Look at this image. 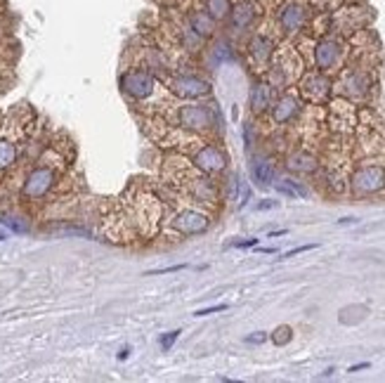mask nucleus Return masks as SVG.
Here are the masks:
<instances>
[{
  "mask_svg": "<svg viewBox=\"0 0 385 383\" xmlns=\"http://www.w3.org/2000/svg\"><path fill=\"white\" fill-rule=\"evenodd\" d=\"M121 88H123V93H128L130 97L144 100L154 93V78L149 76L147 71H128L126 76L121 78Z\"/></svg>",
  "mask_w": 385,
  "mask_h": 383,
  "instance_id": "3",
  "label": "nucleus"
},
{
  "mask_svg": "<svg viewBox=\"0 0 385 383\" xmlns=\"http://www.w3.org/2000/svg\"><path fill=\"white\" fill-rule=\"evenodd\" d=\"M296 114H298V100L291 97V95L281 97L279 102L275 104V111H272V116H275L277 124H286V121H291Z\"/></svg>",
  "mask_w": 385,
  "mask_h": 383,
  "instance_id": "12",
  "label": "nucleus"
},
{
  "mask_svg": "<svg viewBox=\"0 0 385 383\" xmlns=\"http://www.w3.org/2000/svg\"><path fill=\"white\" fill-rule=\"evenodd\" d=\"M265 338H267V336H265L263 332H255L253 336H248V338H246V343H263Z\"/></svg>",
  "mask_w": 385,
  "mask_h": 383,
  "instance_id": "27",
  "label": "nucleus"
},
{
  "mask_svg": "<svg viewBox=\"0 0 385 383\" xmlns=\"http://www.w3.org/2000/svg\"><path fill=\"white\" fill-rule=\"evenodd\" d=\"M340 43L336 38H324L317 43V47H314V62H317L319 69H331L336 67L340 60Z\"/></svg>",
  "mask_w": 385,
  "mask_h": 383,
  "instance_id": "5",
  "label": "nucleus"
},
{
  "mask_svg": "<svg viewBox=\"0 0 385 383\" xmlns=\"http://www.w3.org/2000/svg\"><path fill=\"white\" fill-rule=\"evenodd\" d=\"M173 227L183 234H199L208 227V218L199 211H183L173 220Z\"/></svg>",
  "mask_w": 385,
  "mask_h": 383,
  "instance_id": "6",
  "label": "nucleus"
},
{
  "mask_svg": "<svg viewBox=\"0 0 385 383\" xmlns=\"http://www.w3.org/2000/svg\"><path fill=\"white\" fill-rule=\"evenodd\" d=\"M288 340H291V327H279L275 332V343L277 345H284V343H288Z\"/></svg>",
  "mask_w": 385,
  "mask_h": 383,
  "instance_id": "21",
  "label": "nucleus"
},
{
  "mask_svg": "<svg viewBox=\"0 0 385 383\" xmlns=\"http://www.w3.org/2000/svg\"><path fill=\"white\" fill-rule=\"evenodd\" d=\"M224 163H227V156L218 147H203L199 156H196V166L206 170V173H218V170L224 168Z\"/></svg>",
  "mask_w": 385,
  "mask_h": 383,
  "instance_id": "10",
  "label": "nucleus"
},
{
  "mask_svg": "<svg viewBox=\"0 0 385 383\" xmlns=\"http://www.w3.org/2000/svg\"><path fill=\"white\" fill-rule=\"evenodd\" d=\"M258 244V239H244V242H234L232 246H237V248H248V246H255Z\"/></svg>",
  "mask_w": 385,
  "mask_h": 383,
  "instance_id": "26",
  "label": "nucleus"
},
{
  "mask_svg": "<svg viewBox=\"0 0 385 383\" xmlns=\"http://www.w3.org/2000/svg\"><path fill=\"white\" fill-rule=\"evenodd\" d=\"M272 50H275V43L267 38V36H255V38L250 40V55H253L258 62L270 60Z\"/></svg>",
  "mask_w": 385,
  "mask_h": 383,
  "instance_id": "14",
  "label": "nucleus"
},
{
  "mask_svg": "<svg viewBox=\"0 0 385 383\" xmlns=\"http://www.w3.org/2000/svg\"><path fill=\"white\" fill-rule=\"evenodd\" d=\"M357 218H343V220H338V225H355Z\"/></svg>",
  "mask_w": 385,
  "mask_h": 383,
  "instance_id": "30",
  "label": "nucleus"
},
{
  "mask_svg": "<svg viewBox=\"0 0 385 383\" xmlns=\"http://www.w3.org/2000/svg\"><path fill=\"white\" fill-rule=\"evenodd\" d=\"M187 265H173V268H161V270H149L147 275H163V272H178V270H185Z\"/></svg>",
  "mask_w": 385,
  "mask_h": 383,
  "instance_id": "24",
  "label": "nucleus"
},
{
  "mask_svg": "<svg viewBox=\"0 0 385 383\" xmlns=\"http://www.w3.org/2000/svg\"><path fill=\"white\" fill-rule=\"evenodd\" d=\"M272 104V88L270 85H255L250 90V106L255 111H265Z\"/></svg>",
  "mask_w": 385,
  "mask_h": 383,
  "instance_id": "15",
  "label": "nucleus"
},
{
  "mask_svg": "<svg viewBox=\"0 0 385 383\" xmlns=\"http://www.w3.org/2000/svg\"><path fill=\"white\" fill-rule=\"evenodd\" d=\"M180 121L187 128H196V130H203V128L213 126V116L206 106H185L180 111Z\"/></svg>",
  "mask_w": 385,
  "mask_h": 383,
  "instance_id": "9",
  "label": "nucleus"
},
{
  "mask_svg": "<svg viewBox=\"0 0 385 383\" xmlns=\"http://www.w3.org/2000/svg\"><path fill=\"white\" fill-rule=\"evenodd\" d=\"M310 248H314V244H305V246L291 248L288 253H284V258H293V255H298V253H303V251H310Z\"/></svg>",
  "mask_w": 385,
  "mask_h": 383,
  "instance_id": "25",
  "label": "nucleus"
},
{
  "mask_svg": "<svg viewBox=\"0 0 385 383\" xmlns=\"http://www.w3.org/2000/svg\"><path fill=\"white\" fill-rule=\"evenodd\" d=\"M277 189H279L281 194H286V196H305V194H307L305 187H301L298 183H293V180H281V183H277Z\"/></svg>",
  "mask_w": 385,
  "mask_h": 383,
  "instance_id": "18",
  "label": "nucleus"
},
{
  "mask_svg": "<svg viewBox=\"0 0 385 383\" xmlns=\"http://www.w3.org/2000/svg\"><path fill=\"white\" fill-rule=\"evenodd\" d=\"M17 159V145L12 140H0V170L10 168Z\"/></svg>",
  "mask_w": 385,
  "mask_h": 383,
  "instance_id": "17",
  "label": "nucleus"
},
{
  "mask_svg": "<svg viewBox=\"0 0 385 383\" xmlns=\"http://www.w3.org/2000/svg\"><path fill=\"white\" fill-rule=\"evenodd\" d=\"M55 183H57L55 168L38 166V168H34L29 173V178H26L24 187H21V194H24L26 199H43L47 192L55 187Z\"/></svg>",
  "mask_w": 385,
  "mask_h": 383,
  "instance_id": "1",
  "label": "nucleus"
},
{
  "mask_svg": "<svg viewBox=\"0 0 385 383\" xmlns=\"http://www.w3.org/2000/svg\"><path fill=\"white\" fill-rule=\"evenodd\" d=\"M0 222H3V225H8L12 232H19V234L29 230V225H24V222H19V218H14V216H0Z\"/></svg>",
  "mask_w": 385,
  "mask_h": 383,
  "instance_id": "19",
  "label": "nucleus"
},
{
  "mask_svg": "<svg viewBox=\"0 0 385 383\" xmlns=\"http://www.w3.org/2000/svg\"><path fill=\"white\" fill-rule=\"evenodd\" d=\"M291 168H296V170H312L314 168V161L310 156H296L291 161Z\"/></svg>",
  "mask_w": 385,
  "mask_h": 383,
  "instance_id": "20",
  "label": "nucleus"
},
{
  "mask_svg": "<svg viewBox=\"0 0 385 383\" xmlns=\"http://www.w3.org/2000/svg\"><path fill=\"white\" fill-rule=\"evenodd\" d=\"M227 303H220V305H211V307H203V310H196L194 315L196 317H206V315H213V312H222V310H227Z\"/></svg>",
  "mask_w": 385,
  "mask_h": 383,
  "instance_id": "22",
  "label": "nucleus"
},
{
  "mask_svg": "<svg viewBox=\"0 0 385 383\" xmlns=\"http://www.w3.org/2000/svg\"><path fill=\"white\" fill-rule=\"evenodd\" d=\"M385 185V168L383 166H366L360 168L352 178V187L357 194H373V192L383 189Z\"/></svg>",
  "mask_w": 385,
  "mask_h": 383,
  "instance_id": "2",
  "label": "nucleus"
},
{
  "mask_svg": "<svg viewBox=\"0 0 385 383\" xmlns=\"http://www.w3.org/2000/svg\"><path fill=\"white\" fill-rule=\"evenodd\" d=\"M258 17V8L253 0H239L237 5H232L229 10V19H232L234 29H248L250 24Z\"/></svg>",
  "mask_w": 385,
  "mask_h": 383,
  "instance_id": "7",
  "label": "nucleus"
},
{
  "mask_svg": "<svg viewBox=\"0 0 385 383\" xmlns=\"http://www.w3.org/2000/svg\"><path fill=\"white\" fill-rule=\"evenodd\" d=\"M0 242H5V234L3 232H0Z\"/></svg>",
  "mask_w": 385,
  "mask_h": 383,
  "instance_id": "32",
  "label": "nucleus"
},
{
  "mask_svg": "<svg viewBox=\"0 0 385 383\" xmlns=\"http://www.w3.org/2000/svg\"><path fill=\"white\" fill-rule=\"evenodd\" d=\"M180 334H183V332H170V334H165V336L161 338V348H163V350H170V345H173L175 340H178Z\"/></svg>",
  "mask_w": 385,
  "mask_h": 383,
  "instance_id": "23",
  "label": "nucleus"
},
{
  "mask_svg": "<svg viewBox=\"0 0 385 383\" xmlns=\"http://www.w3.org/2000/svg\"><path fill=\"white\" fill-rule=\"evenodd\" d=\"M175 90H178L183 97H203V95L211 93V83L201 81V78H196V76H185L175 83Z\"/></svg>",
  "mask_w": 385,
  "mask_h": 383,
  "instance_id": "11",
  "label": "nucleus"
},
{
  "mask_svg": "<svg viewBox=\"0 0 385 383\" xmlns=\"http://www.w3.org/2000/svg\"><path fill=\"white\" fill-rule=\"evenodd\" d=\"M277 201H272V199H267V201H263V204H258V211H265V209H277Z\"/></svg>",
  "mask_w": 385,
  "mask_h": 383,
  "instance_id": "28",
  "label": "nucleus"
},
{
  "mask_svg": "<svg viewBox=\"0 0 385 383\" xmlns=\"http://www.w3.org/2000/svg\"><path fill=\"white\" fill-rule=\"evenodd\" d=\"M369 367H371V364H369V362H362V364H355V367H350V371H352V374H355V371L369 369Z\"/></svg>",
  "mask_w": 385,
  "mask_h": 383,
  "instance_id": "29",
  "label": "nucleus"
},
{
  "mask_svg": "<svg viewBox=\"0 0 385 383\" xmlns=\"http://www.w3.org/2000/svg\"><path fill=\"white\" fill-rule=\"evenodd\" d=\"M250 175H253V183L260 185V187H270L272 180H275V166L270 161H253L250 166Z\"/></svg>",
  "mask_w": 385,
  "mask_h": 383,
  "instance_id": "13",
  "label": "nucleus"
},
{
  "mask_svg": "<svg viewBox=\"0 0 385 383\" xmlns=\"http://www.w3.org/2000/svg\"><path fill=\"white\" fill-rule=\"evenodd\" d=\"M187 24H189V29L203 40L215 34V19H213L206 10H194V12H189L187 14Z\"/></svg>",
  "mask_w": 385,
  "mask_h": 383,
  "instance_id": "8",
  "label": "nucleus"
},
{
  "mask_svg": "<svg viewBox=\"0 0 385 383\" xmlns=\"http://www.w3.org/2000/svg\"><path fill=\"white\" fill-rule=\"evenodd\" d=\"M128 355H130V348H123L121 353H119V360H126Z\"/></svg>",
  "mask_w": 385,
  "mask_h": 383,
  "instance_id": "31",
  "label": "nucleus"
},
{
  "mask_svg": "<svg viewBox=\"0 0 385 383\" xmlns=\"http://www.w3.org/2000/svg\"><path fill=\"white\" fill-rule=\"evenodd\" d=\"M206 10L215 21L229 17V10H232V0H206Z\"/></svg>",
  "mask_w": 385,
  "mask_h": 383,
  "instance_id": "16",
  "label": "nucleus"
},
{
  "mask_svg": "<svg viewBox=\"0 0 385 383\" xmlns=\"http://www.w3.org/2000/svg\"><path fill=\"white\" fill-rule=\"evenodd\" d=\"M279 24L286 34H296L307 24V8L303 3H286L279 10Z\"/></svg>",
  "mask_w": 385,
  "mask_h": 383,
  "instance_id": "4",
  "label": "nucleus"
}]
</instances>
